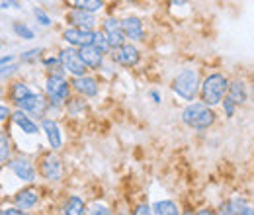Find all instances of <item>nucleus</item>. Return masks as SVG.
<instances>
[{"mask_svg":"<svg viewBox=\"0 0 254 215\" xmlns=\"http://www.w3.org/2000/svg\"><path fill=\"white\" fill-rule=\"evenodd\" d=\"M182 122L186 125H190L192 129H207L213 125L215 122V114L213 110L203 104V102H194L190 104L188 108H184V112H182Z\"/></svg>","mask_w":254,"mask_h":215,"instance_id":"f257e3e1","label":"nucleus"},{"mask_svg":"<svg viewBox=\"0 0 254 215\" xmlns=\"http://www.w3.org/2000/svg\"><path fill=\"white\" fill-rule=\"evenodd\" d=\"M229 90V80L223 74H209L201 84V102L207 106H217L223 102Z\"/></svg>","mask_w":254,"mask_h":215,"instance_id":"f03ea898","label":"nucleus"},{"mask_svg":"<svg viewBox=\"0 0 254 215\" xmlns=\"http://www.w3.org/2000/svg\"><path fill=\"white\" fill-rule=\"evenodd\" d=\"M198 86H200V76L194 69L182 71L172 82V90L184 100H194L198 94Z\"/></svg>","mask_w":254,"mask_h":215,"instance_id":"7ed1b4c3","label":"nucleus"},{"mask_svg":"<svg viewBox=\"0 0 254 215\" xmlns=\"http://www.w3.org/2000/svg\"><path fill=\"white\" fill-rule=\"evenodd\" d=\"M45 92H47V96H49V102L55 104V106H59V104H63V102L69 98L71 88H69V82H67L61 74H51V76L47 78Z\"/></svg>","mask_w":254,"mask_h":215,"instance_id":"20e7f679","label":"nucleus"},{"mask_svg":"<svg viewBox=\"0 0 254 215\" xmlns=\"http://www.w3.org/2000/svg\"><path fill=\"white\" fill-rule=\"evenodd\" d=\"M59 59H61V67H63L67 72H71L73 76L86 74V69H88V67H86L84 59L80 57V51H76V49H73V47L63 49L61 55H59Z\"/></svg>","mask_w":254,"mask_h":215,"instance_id":"39448f33","label":"nucleus"},{"mask_svg":"<svg viewBox=\"0 0 254 215\" xmlns=\"http://www.w3.org/2000/svg\"><path fill=\"white\" fill-rule=\"evenodd\" d=\"M39 172L43 178L55 182V180H61L63 176V164H61V159L53 153H47L41 157V164H39Z\"/></svg>","mask_w":254,"mask_h":215,"instance_id":"423d86ee","label":"nucleus"},{"mask_svg":"<svg viewBox=\"0 0 254 215\" xmlns=\"http://www.w3.org/2000/svg\"><path fill=\"white\" fill-rule=\"evenodd\" d=\"M111 59L121 67H135L139 63V49L131 43H123L113 49Z\"/></svg>","mask_w":254,"mask_h":215,"instance_id":"0eeeda50","label":"nucleus"},{"mask_svg":"<svg viewBox=\"0 0 254 215\" xmlns=\"http://www.w3.org/2000/svg\"><path fill=\"white\" fill-rule=\"evenodd\" d=\"M94 34L92 30H86V28H76V26H71L65 30L63 37L69 45L73 47H84V45H90L94 41Z\"/></svg>","mask_w":254,"mask_h":215,"instance_id":"6e6552de","label":"nucleus"},{"mask_svg":"<svg viewBox=\"0 0 254 215\" xmlns=\"http://www.w3.org/2000/svg\"><path fill=\"white\" fill-rule=\"evenodd\" d=\"M104 34H106V37H108V41H109V47L111 49H115V47H119V45H123V41L127 39L125 37V34H123V28H121V22L119 20H115V18H108L106 22H104Z\"/></svg>","mask_w":254,"mask_h":215,"instance_id":"1a4fd4ad","label":"nucleus"},{"mask_svg":"<svg viewBox=\"0 0 254 215\" xmlns=\"http://www.w3.org/2000/svg\"><path fill=\"white\" fill-rule=\"evenodd\" d=\"M20 110L28 112V114H37V116H43L45 108H47V100L41 96V94H36V92H30L20 104H18Z\"/></svg>","mask_w":254,"mask_h":215,"instance_id":"9d476101","label":"nucleus"},{"mask_svg":"<svg viewBox=\"0 0 254 215\" xmlns=\"http://www.w3.org/2000/svg\"><path fill=\"white\" fill-rule=\"evenodd\" d=\"M8 168L24 182H34L36 180V168L28 159H16L8 162Z\"/></svg>","mask_w":254,"mask_h":215,"instance_id":"9b49d317","label":"nucleus"},{"mask_svg":"<svg viewBox=\"0 0 254 215\" xmlns=\"http://www.w3.org/2000/svg\"><path fill=\"white\" fill-rule=\"evenodd\" d=\"M73 88H74L78 94L86 96V98H94V96L98 94V82H96V78H92V76H88V74L74 76Z\"/></svg>","mask_w":254,"mask_h":215,"instance_id":"f8f14e48","label":"nucleus"},{"mask_svg":"<svg viewBox=\"0 0 254 215\" xmlns=\"http://www.w3.org/2000/svg\"><path fill=\"white\" fill-rule=\"evenodd\" d=\"M69 22L76 28H86V30H92L94 24H96V18H94V12H88V10H82V8H74L69 12Z\"/></svg>","mask_w":254,"mask_h":215,"instance_id":"ddd939ff","label":"nucleus"},{"mask_svg":"<svg viewBox=\"0 0 254 215\" xmlns=\"http://www.w3.org/2000/svg\"><path fill=\"white\" fill-rule=\"evenodd\" d=\"M121 28H123V34L127 39L131 41H141L143 36H145V30H143V24L139 18H125L121 20Z\"/></svg>","mask_w":254,"mask_h":215,"instance_id":"4468645a","label":"nucleus"},{"mask_svg":"<svg viewBox=\"0 0 254 215\" xmlns=\"http://www.w3.org/2000/svg\"><path fill=\"white\" fill-rule=\"evenodd\" d=\"M80 57L84 59V63H86L88 69H100V67H102V61H104V53H102L94 43L80 47Z\"/></svg>","mask_w":254,"mask_h":215,"instance_id":"2eb2a0df","label":"nucleus"},{"mask_svg":"<svg viewBox=\"0 0 254 215\" xmlns=\"http://www.w3.org/2000/svg\"><path fill=\"white\" fill-rule=\"evenodd\" d=\"M41 127H43V131H45V135H47V139H49L51 149H53V151L61 149V145H63V137H61V129H59V125H57L55 122H51V120H43Z\"/></svg>","mask_w":254,"mask_h":215,"instance_id":"dca6fc26","label":"nucleus"},{"mask_svg":"<svg viewBox=\"0 0 254 215\" xmlns=\"http://www.w3.org/2000/svg\"><path fill=\"white\" fill-rule=\"evenodd\" d=\"M14 199H16V203H18V207H22V209H32V207L37 203L39 194H37V190H34V188H26V190H20Z\"/></svg>","mask_w":254,"mask_h":215,"instance_id":"f3484780","label":"nucleus"},{"mask_svg":"<svg viewBox=\"0 0 254 215\" xmlns=\"http://www.w3.org/2000/svg\"><path fill=\"white\" fill-rule=\"evenodd\" d=\"M12 120H14V124H16L24 133H28V135H36V133H37V125L30 120V116H26L24 110H20V108L12 114Z\"/></svg>","mask_w":254,"mask_h":215,"instance_id":"a211bd4d","label":"nucleus"},{"mask_svg":"<svg viewBox=\"0 0 254 215\" xmlns=\"http://www.w3.org/2000/svg\"><path fill=\"white\" fill-rule=\"evenodd\" d=\"M30 92H32V90L28 88V84H24V82H14V84L10 86V90H8V98L12 100L14 106H18Z\"/></svg>","mask_w":254,"mask_h":215,"instance_id":"6ab92c4d","label":"nucleus"},{"mask_svg":"<svg viewBox=\"0 0 254 215\" xmlns=\"http://www.w3.org/2000/svg\"><path fill=\"white\" fill-rule=\"evenodd\" d=\"M227 92H229L227 96H231L236 104H244V102H246V88H244L242 82H238V80H236V82H231Z\"/></svg>","mask_w":254,"mask_h":215,"instance_id":"aec40b11","label":"nucleus"},{"mask_svg":"<svg viewBox=\"0 0 254 215\" xmlns=\"http://www.w3.org/2000/svg\"><path fill=\"white\" fill-rule=\"evenodd\" d=\"M84 209H86V207H84V201H82L80 197L73 196V197H69V201L65 203L63 213H67V215H82Z\"/></svg>","mask_w":254,"mask_h":215,"instance_id":"412c9836","label":"nucleus"},{"mask_svg":"<svg viewBox=\"0 0 254 215\" xmlns=\"http://www.w3.org/2000/svg\"><path fill=\"white\" fill-rule=\"evenodd\" d=\"M223 213H240V215H250L252 213V209L246 205V201H242V199H233V201H229L223 209H221Z\"/></svg>","mask_w":254,"mask_h":215,"instance_id":"4be33fe9","label":"nucleus"},{"mask_svg":"<svg viewBox=\"0 0 254 215\" xmlns=\"http://www.w3.org/2000/svg\"><path fill=\"white\" fill-rule=\"evenodd\" d=\"M74 8H82L88 12H98L104 6V0H71Z\"/></svg>","mask_w":254,"mask_h":215,"instance_id":"5701e85b","label":"nucleus"},{"mask_svg":"<svg viewBox=\"0 0 254 215\" xmlns=\"http://www.w3.org/2000/svg\"><path fill=\"white\" fill-rule=\"evenodd\" d=\"M153 213H157V215H176L178 207H176L174 201H157L153 205Z\"/></svg>","mask_w":254,"mask_h":215,"instance_id":"b1692460","label":"nucleus"},{"mask_svg":"<svg viewBox=\"0 0 254 215\" xmlns=\"http://www.w3.org/2000/svg\"><path fill=\"white\" fill-rule=\"evenodd\" d=\"M10 151H12V147H10V139L6 137V133L0 131V164L6 162V161L10 159Z\"/></svg>","mask_w":254,"mask_h":215,"instance_id":"393cba45","label":"nucleus"},{"mask_svg":"<svg viewBox=\"0 0 254 215\" xmlns=\"http://www.w3.org/2000/svg\"><path fill=\"white\" fill-rule=\"evenodd\" d=\"M102 53H108V51H111V47H109V41H108V37H106V34H104V30L102 32H96L94 34V41H92Z\"/></svg>","mask_w":254,"mask_h":215,"instance_id":"a878e982","label":"nucleus"},{"mask_svg":"<svg viewBox=\"0 0 254 215\" xmlns=\"http://www.w3.org/2000/svg\"><path fill=\"white\" fill-rule=\"evenodd\" d=\"M14 32L24 39H34V32L24 24H14Z\"/></svg>","mask_w":254,"mask_h":215,"instance_id":"bb28decb","label":"nucleus"},{"mask_svg":"<svg viewBox=\"0 0 254 215\" xmlns=\"http://www.w3.org/2000/svg\"><path fill=\"white\" fill-rule=\"evenodd\" d=\"M236 106H238V104H236L231 96H225V98H223V108H225V114H227V116H233V114H235V108H236Z\"/></svg>","mask_w":254,"mask_h":215,"instance_id":"cd10ccee","label":"nucleus"},{"mask_svg":"<svg viewBox=\"0 0 254 215\" xmlns=\"http://www.w3.org/2000/svg\"><path fill=\"white\" fill-rule=\"evenodd\" d=\"M34 14H36V18H37V22L41 24V26H51V18L43 12V10H39V8H36L34 10Z\"/></svg>","mask_w":254,"mask_h":215,"instance_id":"c85d7f7f","label":"nucleus"},{"mask_svg":"<svg viewBox=\"0 0 254 215\" xmlns=\"http://www.w3.org/2000/svg\"><path fill=\"white\" fill-rule=\"evenodd\" d=\"M10 118V110H8V106H0V124L6 122Z\"/></svg>","mask_w":254,"mask_h":215,"instance_id":"c756f323","label":"nucleus"},{"mask_svg":"<svg viewBox=\"0 0 254 215\" xmlns=\"http://www.w3.org/2000/svg\"><path fill=\"white\" fill-rule=\"evenodd\" d=\"M14 61V57L12 55H6V57H0V72L4 71V67H8L10 63Z\"/></svg>","mask_w":254,"mask_h":215,"instance_id":"7c9ffc66","label":"nucleus"},{"mask_svg":"<svg viewBox=\"0 0 254 215\" xmlns=\"http://www.w3.org/2000/svg\"><path fill=\"white\" fill-rule=\"evenodd\" d=\"M39 53H41L39 49H32V51H28V53H24V55H22V59H24V61H32V59H36V57H37Z\"/></svg>","mask_w":254,"mask_h":215,"instance_id":"2f4dec72","label":"nucleus"},{"mask_svg":"<svg viewBox=\"0 0 254 215\" xmlns=\"http://www.w3.org/2000/svg\"><path fill=\"white\" fill-rule=\"evenodd\" d=\"M151 211H153V209H151V207H149V205H145V203H141V205H139V207H137V209H135V213H137V215H145V213H147V215H149V213H151Z\"/></svg>","mask_w":254,"mask_h":215,"instance_id":"473e14b6","label":"nucleus"},{"mask_svg":"<svg viewBox=\"0 0 254 215\" xmlns=\"http://www.w3.org/2000/svg\"><path fill=\"white\" fill-rule=\"evenodd\" d=\"M2 213H4V215H22L24 209H22V207H20V209H16V207H8V209H2Z\"/></svg>","mask_w":254,"mask_h":215,"instance_id":"72a5a7b5","label":"nucleus"},{"mask_svg":"<svg viewBox=\"0 0 254 215\" xmlns=\"http://www.w3.org/2000/svg\"><path fill=\"white\" fill-rule=\"evenodd\" d=\"M90 213H109V209H106V207H94V209H90Z\"/></svg>","mask_w":254,"mask_h":215,"instance_id":"f704fd0d","label":"nucleus"},{"mask_svg":"<svg viewBox=\"0 0 254 215\" xmlns=\"http://www.w3.org/2000/svg\"><path fill=\"white\" fill-rule=\"evenodd\" d=\"M170 4H174V6H184L186 4V0H168Z\"/></svg>","mask_w":254,"mask_h":215,"instance_id":"c9c22d12","label":"nucleus"},{"mask_svg":"<svg viewBox=\"0 0 254 215\" xmlns=\"http://www.w3.org/2000/svg\"><path fill=\"white\" fill-rule=\"evenodd\" d=\"M151 96H153V100H155V102H161V96H159V92H153Z\"/></svg>","mask_w":254,"mask_h":215,"instance_id":"e433bc0d","label":"nucleus"},{"mask_svg":"<svg viewBox=\"0 0 254 215\" xmlns=\"http://www.w3.org/2000/svg\"><path fill=\"white\" fill-rule=\"evenodd\" d=\"M2 94H4V88H2V86H0V98H2Z\"/></svg>","mask_w":254,"mask_h":215,"instance_id":"4c0bfd02","label":"nucleus"},{"mask_svg":"<svg viewBox=\"0 0 254 215\" xmlns=\"http://www.w3.org/2000/svg\"><path fill=\"white\" fill-rule=\"evenodd\" d=\"M252 102H254V88H252Z\"/></svg>","mask_w":254,"mask_h":215,"instance_id":"58836bf2","label":"nucleus"},{"mask_svg":"<svg viewBox=\"0 0 254 215\" xmlns=\"http://www.w3.org/2000/svg\"><path fill=\"white\" fill-rule=\"evenodd\" d=\"M0 47H2V43H0Z\"/></svg>","mask_w":254,"mask_h":215,"instance_id":"ea45409f","label":"nucleus"}]
</instances>
